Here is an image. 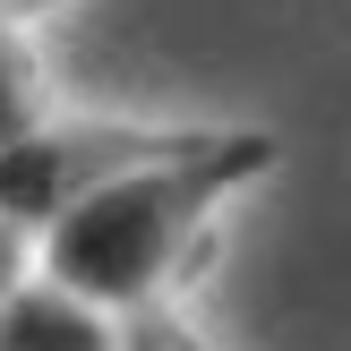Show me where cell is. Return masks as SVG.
<instances>
[{
	"mask_svg": "<svg viewBox=\"0 0 351 351\" xmlns=\"http://www.w3.org/2000/svg\"><path fill=\"white\" fill-rule=\"evenodd\" d=\"M274 171V146L257 129H180L163 154L129 163L120 180L86 189L69 215H51L34 249V283L69 291L77 308L112 317V308H154V291L197 257V240L215 232V206L240 180Z\"/></svg>",
	"mask_w": 351,
	"mask_h": 351,
	"instance_id": "6da1fadb",
	"label": "cell"
},
{
	"mask_svg": "<svg viewBox=\"0 0 351 351\" xmlns=\"http://www.w3.org/2000/svg\"><path fill=\"white\" fill-rule=\"evenodd\" d=\"M0 351H120V335H112V317H95L69 291H51V283L26 274L0 300Z\"/></svg>",
	"mask_w": 351,
	"mask_h": 351,
	"instance_id": "7a4b0ae2",
	"label": "cell"
},
{
	"mask_svg": "<svg viewBox=\"0 0 351 351\" xmlns=\"http://www.w3.org/2000/svg\"><path fill=\"white\" fill-rule=\"evenodd\" d=\"M34 129H43V86H34L26 43L0 26V154H9L17 137H34Z\"/></svg>",
	"mask_w": 351,
	"mask_h": 351,
	"instance_id": "3957f363",
	"label": "cell"
},
{
	"mask_svg": "<svg viewBox=\"0 0 351 351\" xmlns=\"http://www.w3.org/2000/svg\"><path fill=\"white\" fill-rule=\"evenodd\" d=\"M34 274V249H26V232H17V223H0V300H9L17 283H26Z\"/></svg>",
	"mask_w": 351,
	"mask_h": 351,
	"instance_id": "277c9868",
	"label": "cell"
},
{
	"mask_svg": "<svg viewBox=\"0 0 351 351\" xmlns=\"http://www.w3.org/2000/svg\"><path fill=\"white\" fill-rule=\"evenodd\" d=\"M120 351H206V343H189L180 326H163V317H146V326H137V343H120Z\"/></svg>",
	"mask_w": 351,
	"mask_h": 351,
	"instance_id": "5b68a950",
	"label": "cell"
},
{
	"mask_svg": "<svg viewBox=\"0 0 351 351\" xmlns=\"http://www.w3.org/2000/svg\"><path fill=\"white\" fill-rule=\"evenodd\" d=\"M17 9H34V0H0V26H9V17H17Z\"/></svg>",
	"mask_w": 351,
	"mask_h": 351,
	"instance_id": "8992f818",
	"label": "cell"
}]
</instances>
